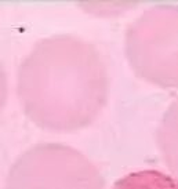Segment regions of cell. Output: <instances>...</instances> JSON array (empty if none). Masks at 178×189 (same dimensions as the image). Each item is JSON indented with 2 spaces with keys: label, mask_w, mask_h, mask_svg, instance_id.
Masks as SVG:
<instances>
[{
  "label": "cell",
  "mask_w": 178,
  "mask_h": 189,
  "mask_svg": "<svg viewBox=\"0 0 178 189\" xmlns=\"http://www.w3.org/2000/svg\"><path fill=\"white\" fill-rule=\"evenodd\" d=\"M17 95L32 123L51 133L90 126L107 105L109 76L99 51L75 35L42 39L22 59Z\"/></svg>",
  "instance_id": "1"
},
{
  "label": "cell",
  "mask_w": 178,
  "mask_h": 189,
  "mask_svg": "<svg viewBox=\"0 0 178 189\" xmlns=\"http://www.w3.org/2000/svg\"><path fill=\"white\" fill-rule=\"evenodd\" d=\"M124 50L137 76L163 88H178V6L144 11L126 30Z\"/></svg>",
  "instance_id": "2"
},
{
  "label": "cell",
  "mask_w": 178,
  "mask_h": 189,
  "mask_svg": "<svg viewBox=\"0 0 178 189\" xmlns=\"http://www.w3.org/2000/svg\"><path fill=\"white\" fill-rule=\"evenodd\" d=\"M4 189H105V179L79 149L59 142H40L14 160Z\"/></svg>",
  "instance_id": "3"
},
{
  "label": "cell",
  "mask_w": 178,
  "mask_h": 189,
  "mask_svg": "<svg viewBox=\"0 0 178 189\" xmlns=\"http://www.w3.org/2000/svg\"><path fill=\"white\" fill-rule=\"evenodd\" d=\"M156 144L166 167L178 177V98L171 102L160 120Z\"/></svg>",
  "instance_id": "4"
},
{
  "label": "cell",
  "mask_w": 178,
  "mask_h": 189,
  "mask_svg": "<svg viewBox=\"0 0 178 189\" xmlns=\"http://www.w3.org/2000/svg\"><path fill=\"white\" fill-rule=\"evenodd\" d=\"M111 189H178V177L155 168H145L120 177Z\"/></svg>",
  "instance_id": "5"
},
{
  "label": "cell",
  "mask_w": 178,
  "mask_h": 189,
  "mask_svg": "<svg viewBox=\"0 0 178 189\" xmlns=\"http://www.w3.org/2000/svg\"><path fill=\"white\" fill-rule=\"evenodd\" d=\"M7 94H8L7 75H6V70H4V68H3L2 62H0V111L3 109V107H4V104H6Z\"/></svg>",
  "instance_id": "6"
}]
</instances>
